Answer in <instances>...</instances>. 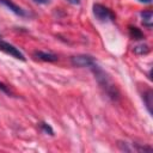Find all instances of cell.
<instances>
[{
  "label": "cell",
  "mask_w": 153,
  "mask_h": 153,
  "mask_svg": "<svg viewBox=\"0 0 153 153\" xmlns=\"http://www.w3.org/2000/svg\"><path fill=\"white\" fill-rule=\"evenodd\" d=\"M133 51H134L136 55H146V54L149 53V47H148L147 44L141 43V44L135 45L134 49H133Z\"/></svg>",
  "instance_id": "obj_9"
},
{
  "label": "cell",
  "mask_w": 153,
  "mask_h": 153,
  "mask_svg": "<svg viewBox=\"0 0 153 153\" xmlns=\"http://www.w3.org/2000/svg\"><path fill=\"white\" fill-rule=\"evenodd\" d=\"M142 98H143V102H145V105H146L147 111L149 114H152V105H153V92H152V90H147L143 93Z\"/></svg>",
  "instance_id": "obj_8"
},
{
  "label": "cell",
  "mask_w": 153,
  "mask_h": 153,
  "mask_svg": "<svg viewBox=\"0 0 153 153\" xmlns=\"http://www.w3.org/2000/svg\"><path fill=\"white\" fill-rule=\"evenodd\" d=\"M39 127H41V129L44 131V133H47V134H49V135H54V130H53V128H51V126L49 124V123H47V122H41V124H39Z\"/></svg>",
  "instance_id": "obj_11"
},
{
  "label": "cell",
  "mask_w": 153,
  "mask_h": 153,
  "mask_svg": "<svg viewBox=\"0 0 153 153\" xmlns=\"http://www.w3.org/2000/svg\"><path fill=\"white\" fill-rule=\"evenodd\" d=\"M71 63L74 67H88L91 68L92 66L96 65V60L93 56L91 55H86V54H80V55H75L71 59Z\"/></svg>",
  "instance_id": "obj_3"
},
{
  "label": "cell",
  "mask_w": 153,
  "mask_h": 153,
  "mask_svg": "<svg viewBox=\"0 0 153 153\" xmlns=\"http://www.w3.org/2000/svg\"><path fill=\"white\" fill-rule=\"evenodd\" d=\"M91 69H92V72L94 73V76H96V79L98 80V84L102 86V88H104V91H105V93L108 94V97H110L112 100H117L118 99V91H117V88L115 87V85L111 82V80H110V78L106 75V73L96 63L94 66H92L91 67Z\"/></svg>",
  "instance_id": "obj_1"
},
{
  "label": "cell",
  "mask_w": 153,
  "mask_h": 153,
  "mask_svg": "<svg viewBox=\"0 0 153 153\" xmlns=\"http://www.w3.org/2000/svg\"><path fill=\"white\" fill-rule=\"evenodd\" d=\"M67 2L69 4H73V5H79L80 4V0H66Z\"/></svg>",
  "instance_id": "obj_13"
},
{
  "label": "cell",
  "mask_w": 153,
  "mask_h": 153,
  "mask_svg": "<svg viewBox=\"0 0 153 153\" xmlns=\"http://www.w3.org/2000/svg\"><path fill=\"white\" fill-rule=\"evenodd\" d=\"M140 16H141L143 26H146L147 29H152V26H153V12H152V10L142 11L140 13Z\"/></svg>",
  "instance_id": "obj_7"
},
{
  "label": "cell",
  "mask_w": 153,
  "mask_h": 153,
  "mask_svg": "<svg viewBox=\"0 0 153 153\" xmlns=\"http://www.w3.org/2000/svg\"><path fill=\"white\" fill-rule=\"evenodd\" d=\"M35 1L38 4H48L49 2V0H35Z\"/></svg>",
  "instance_id": "obj_14"
},
{
  "label": "cell",
  "mask_w": 153,
  "mask_h": 153,
  "mask_svg": "<svg viewBox=\"0 0 153 153\" xmlns=\"http://www.w3.org/2000/svg\"><path fill=\"white\" fill-rule=\"evenodd\" d=\"M129 33H130V37L134 38V39H143L145 38V35L142 33V31L135 26H130L129 27Z\"/></svg>",
  "instance_id": "obj_10"
},
{
  "label": "cell",
  "mask_w": 153,
  "mask_h": 153,
  "mask_svg": "<svg viewBox=\"0 0 153 153\" xmlns=\"http://www.w3.org/2000/svg\"><path fill=\"white\" fill-rule=\"evenodd\" d=\"M92 11L98 22H102V23L115 22V14L111 12V10H109L102 4H93Z\"/></svg>",
  "instance_id": "obj_2"
},
{
  "label": "cell",
  "mask_w": 153,
  "mask_h": 153,
  "mask_svg": "<svg viewBox=\"0 0 153 153\" xmlns=\"http://www.w3.org/2000/svg\"><path fill=\"white\" fill-rule=\"evenodd\" d=\"M35 57L41 60V61H44V62H55L59 60L57 55L56 54H53V53H48V51H42V50H36L33 53Z\"/></svg>",
  "instance_id": "obj_5"
},
{
  "label": "cell",
  "mask_w": 153,
  "mask_h": 153,
  "mask_svg": "<svg viewBox=\"0 0 153 153\" xmlns=\"http://www.w3.org/2000/svg\"><path fill=\"white\" fill-rule=\"evenodd\" d=\"M0 50L11 55V56H13V57H16V59H18V60H20V61H25L24 54L18 48H16L13 44H10L8 42H5L2 39H0Z\"/></svg>",
  "instance_id": "obj_4"
},
{
  "label": "cell",
  "mask_w": 153,
  "mask_h": 153,
  "mask_svg": "<svg viewBox=\"0 0 153 153\" xmlns=\"http://www.w3.org/2000/svg\"><path fill=\"white\" fill-rule=\"evenodd\" d=\"M0 91H2V92L6 93V94H11V91L8 90V87H7L5 84H2V82H0Z\"/></svg>",
  "instance_id": "obj_12"
},
{
  "label": "cell",
  "mask_w": 153,
  "mask_h": 153,
  "mask_svg": "<svg viewBox=\"0 0 153 153\" xmlns=\"http://www.w3.org/2000/svg\"><path fill=\"white\" fill-rule=\"evenodd\" d=\"M0 2L2 4V5H5L10 11H12L14 14H17V16H20V17H24V16H26V13H25V11L22 8V7H19L18 5H16L12 0H0Z\"/></svg>",
  "instance_id": "obj_6"
},
{
  "label": "cell",
  "mask_w": 153,
  "mask_h": 153,
  "mask_svg": "<svg viewBox=\"0 0 153 153\" xmlns=\"http://www.w3.org/2000/svg\"><path fill=\"white\" fill-rule=\"evenodd\" d=\"M139 1H141V2H145V4H149L152 0H139Z\"/></svg>",
  "instance_id": "obj_15"
}]
</instances>
